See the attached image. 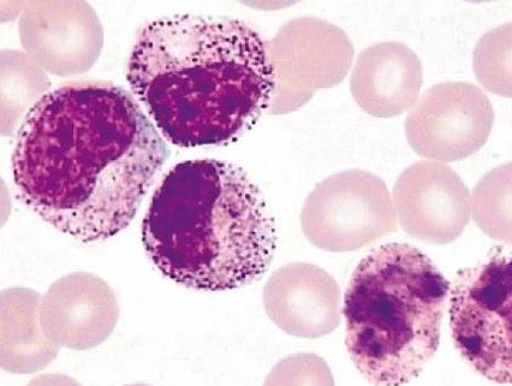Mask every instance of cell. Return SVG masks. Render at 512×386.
Returning a JSON list of instances; mask_svg holds the SVG:
<instances>
[{
	"label": "cell",
	"mask_w": 512,
	"mask_h": 386,
	"mask_svg": "<svg viewBox=\"0 0 512 386\" xmlns=\"http://www.w3.org/2000/svg\"><path fill=\"white\" fill-rule=\"evenodd\" d=\"M450 290V325L458 353L494 383L511 384L512 269L496 248L485 261L458 272Z\"/></svg>",
	"instance_id": "obj_5"
},
{
	"label": "cell",
	"mask_w": 512,
	"mask_h": 386,
	"mask_svg": "<svg viewBox=\"0 0 512 386\" xmlns=\"http://www.w3.org/2000/svg\"><path fill=\"white\" fill-rule=\"evenodd\" d=\"M168 148L132 94L110 82H73L45 94L17 133V195L82 242L132 223Z\"/></svg>",
	"instance_id": "obj_1"
},
{
	"label": "cell",
	"mask_w": 512,
	"mask_h": 386,
	"mask_svg": "<svg viewBox=\"0 0 512 386\" xmlns=\"http://www.w3.org/2000/svg\"><path fill=\"white\" fill-rule=\"evenodd\" d=\"M493 123V105L481 88L468 82H443L421 95L404 130L420 157L444 164L480 151Z\"/></svg>",
	"instance_id": "obj_7"
},
{
	"label": "cell",
	"mask_w": 512,
	"mask_h": 386,
	"mask_svg": "<svg viewBox=\"0 0 512 386\" xmlns=\"http://www.w3.org/2000/svg\"><path fill=\"white\" fill-rule=\"evenodd\" d=\"M127 80L160 132L180 147L238 139L271 108L276 73L247 23L196 15L146 22Z\"/></svg>",
	"instance_id": "obj_2"
},
{
	"label": "cell",
	"mask_w": 512,
	"mask_h": 386,
	"mask_svg": "<svg viewBox=\"0 0 512 386\" xmlns=\"http://www.w3.org/2000/svg\"><path fill=\"white\" fill-rule=\"evenodd\" d=\"M263 299L267 316L291 336L320 338L341 324V289L319 266L281 267L266 283Z\"/></svg>",
	"instance_id": "obj_9"
},
{
	"label": "cell",
	"mask_w": 512,
	"mask_h": 386,
	"mask_svg": "<svg viewBox=\"0 0 512 386\" xmlns=\"http://www.w3.org/2000/svg\"><path fill=\"white\" fill-rule=\"evenodd\" d=\"M40 295L27 289L2 294V367L13 373H33L49 365L59 346L40 323Z\"/></svg>",
	"instance_id": "obj_13"
},
{
	"label": "cell",
	"mask_w": 512,
	"mask_h": 386,
	"mask_svg": "<svg viewBox=\"0 0 512 386\" xmlns=\"http://www.w3.org/2000/svg\"><path fill=\"white\" fill-rule=\"evenodd\" d=\"M511 25L494 29L476 46L474 53L475 74L480 82L493 93L511 95Z\"/></svg>",
	"instance_id": "obj_15"
},
{
	"label": "cell",
	"mask_w": 512,
	"mask_h": 386,
	"mask_svg": "<svg viewBox=\"0 0 512 386\" xmlns=\"http://www.w3.org/2000/svg\"><path fill=\"white\" fill-rule=\"evenodd\" d=\"M470 207L476 224L494 240L511 242V165L494 169L475 187Z\"/></svg>",
	"instance_id": "obj_14"
},
{
	"label": "cell",
	"mask_w": 512,
	"mask_h": 386,
	"mask_svg": "<svg viewBox=\"0 0 512 386\" xmlns=\"http://www.w3.org/2000/svg\"><path fill=\"white\" fill-rule=\"evenodd\" d=\"M118 317L112 289L88 273L59 279L41 301V326L59 347L87 350L99 346L112 334Z\"/></svg>",
	"instance_id": "obj_10"
},
{
	"label": "cell",
	"mask_w": 512,
	"mask_h": 386,
	"mask_svg": "<svg viewBox=\"0 0 512 386\" xmlns=\"http://www.w3.org/2000/svg\"><path fill=\"white\" fill-rule=\"evenodd\" d=\"M424 85L420 58L407 45L385 41L369 46L357 58L350 88L368 115L391 118L418 102Z\"/></svg>",
	"instance_id": "obj_12"
},
{
	"label": "cell",
	"mask_w": 512,
	"mask_h": 386,
	"mask_svg": "<svg viewBox=\"0 0 512 386\" xmlns=\"http://www.w3.org/2000/svg\"><path fill=\"white\" fill-rule=\"evenodd\" d=\"M142 242L172 281L224 292L265 275L277 233L263 194L240 166L198 159L165 175L142 223Z\"/></svg>",
	"instance_id": "obj_3"
},
{
	"label": "cell",
	"mask_w": 512,
	"mask_h": 386,
	"mask_svg": "<svg viewBox=\"0 0 512 386\" xmlns=\"http://www.w3.org/2000/svg\"><path fill=\"white\" fill-rule=\"evenodd\" d=\"M450 285L427 255L407 243L373 249L344 296L351 361L374 385L418 378L436 355Z\"/></svg>",
	"instance_id": "obj_4"
},
{
	"label": "cell",
	"mask_w": 512,
	"mask_h": 386,
	"mask_svg": "<svg viewBox=\"0 0 512 386\" xmlns=\"http://www.w3.org/2000/svg\"><path fill=\"white\" fill-rule=\"evenodd\" d=\"M303 234L327 252H354L397 231L388 186L377 175L354 169L326 178L301 212Z\"/></svg>",
	"instance_id": "obj_6"
},
{
	"label": "cell",
	"mask_w": 512,
	"mask_h": 386,
	"mask_svg": "<svg viewBox=\"0 0 512 386\" xmlns=\"http://www.w3.org/2000/svg\"><path fill=\"white\" fill-rule=\"evenodd\" d=\"M301 20L305 39H301L297 21L285 26L282 31L293 41L295 50L288 49L287 61L273 65L276 89L287 83L288 89L295 91L294 110L307 103L317 89L341 82L354 55L353 46L341 29L317 19Z\"/></svg>",
	"instance_id": "obj_11"
},
{
	"label": "cell",
	"mask_w": 512,
	"mask_h": 386,
	"mask_svg": "<svg viewBox=\"0 0 512 386\" xmlns=\"http://www.w3.org/2000/svg\"><path fill=\"white\" fill-rule=\"evenodd\" d=\"M392 201L402 229L432 245L454 242L472 216L469 189L462 178L450 166L432 160L402 172Z\"/></svg>",
	"instance_id": "obj_8"
}]
</instances>
